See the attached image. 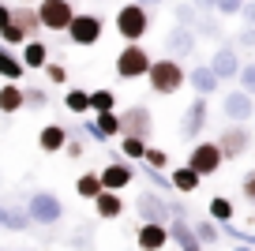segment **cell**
I'll return each instance as SVG.
<instances>
[{"instance_id": "obj_1", "label": "cell", "mask_w": 255, "mask_h": 251, "mask_svg": "<svg viewBox=\"0 0 255 251\" xmlns=\"http://www.w3.org/2000/svg\"><path fill=\"white\" fill-rule=\"evenodd\" d=\"M146 83H150L154 94L169 98L188 83V71L176 64V56H161V60H150V71H146Z\"/></svg>"}, {"instance_id": "obj_2", "label": "cell", "mask_w": 255, "mask_h": 251, "mask_svg": "<svg viewBox=\"0 0 255 251\" xmlns=\"http://www.w3.org/2000/svg\"><path fill=\"white\" fill-rule=\"evenodd\" d=\"M117 34L124 41H143L146 30H150V8H143V4H124V8H117Z\"/></svg>"}, {"instance_id": "obj_3", "label": "cell", "mask_w": 255, "mask_h": 251, "mask_svg": "<svg viewBox=\"0 0 255 251\" xmlns=\"http://www.w3.org/2000/svg\"><path fill=\"white\" fill-rule=\"evenodd\" d=\"M102 30H105V23H102L98 11H75L72 23H68V38H72V45H79V49L98 45V41H102Z\"/></svg>"}, {"instance_id": "obj_4", "label": "cell", "mask_w": 255, "mask_h": 251, "mask_svg": "<svg viewBox=\"0 0 255 251\" xmlns=\"http://www.w3.org/2000/svg\"><path fill=\"white\" fill-rule=\"evenodd\" d=\"M146 71H150V53L139 41H124V49L117 56V75L131 83V79H146Z\"/></svg>"}, {"instance_id": "obj_5", "label": "cell", "mask_w": 255, "mask_h": 251, "mask_svg": "<svg viewBox=\"0 0 255 251\" xmlns=\"http://www.w3.org/2000/svg\"><path fill=\"white\" fill-rule=\"evenodd\" d=\"M26 214H30L34 225H56V221L64 218V203L60 195H53V191H34L30 199H26Z\"/></svg>"}, {"instance_id": "obj_6", "label": "cell", "mask_w": 255, "mask_h": 251, "mask_svg": "<svg viewBox=\"0 0 255 251\" xmlns=\"http://www.w3.org/2000/svg\"><path fill=\"white\" fill-rule=\"evenodd\" d=\"M207 117H210L207 98L195 94V98H191V105L184 109V117H180V139H184V142H195V139L203 135V127H207Z\"/></svg>"}, {"instance_id": "obj_7", "label": "cell", "mask_w": 255, "mask_h": 251, "mask_svg": "<svg viewBox=\"0 0 255 251\" xmlns=\"http://www.w3.org/2000/svg\"><path fill=\"white\" fill-rule=\"evenodd\" d=\"M120 135H139V139H150L154 135V117L146 105H128L120 113Z\"/></svg>"}, {"instance_id": "obj_8", "label": "cell", "mask_w": 255, "mask_h": 251, "mask_svg": "<svg viewBox=\"0 0 255 251\" xmlns=\"http://www.w3.org/2000/svg\"><path fill=\"white\" fill-rule=\"evenodd\" d=\"M38 15L45 30H68L75 8H72V0H38Z\"/></svg>"}, {"instance_id": "obj_9", "label": "cell", "mask_w": 255, "mask_h": 251, "mask_svg": "<svg viewBox=\"0 0 255 251\" xmlns=\"http://www.w3.org/2000/svg\"><path fill=\"white\" fill-rule=\"evenodd\" d=\"M248 146H252V131H248L244 124H229L218 135V150H222L225 161H237L240 154H248Z\"/></svg>"}, {"instance_id": "obj_10", "label": "cell", "mask_w": 255, "mask_h": 251, "mask_svg": "<svg viewBox=\"0 0 255 251\" xmlns=\"http://www.w3.org/2000/svg\"><path fill=\"white\" fill-rule=\"evenodd\" d=\"M222 150H218V142H195V150L188 154V165L195 169L199 176H214L218 169H222Z\"/></svg>"}, {"instance_id": "obj_11", "label": "cell", "mask_w": 255, "mask_h": 251, "mask_svg": "<svg viewBox=\"0 0 255 251\" xmlns=\"http://www.w3.org/2000/svg\"><path fill=\"white\" fill-rule=\"evenodd\" d=\"M222 113L233 124H248V120L255 117V94H248V90H229V94L222 98Z\"/></svg>"}, {"instance_id": "obj_12", "label": "cell", "mask_w": 255, "mask_h": 251, "mask_svg": "<svg viewBox=\"0 0 255 251\" xmlns=\"http://www.w3.org/2000/svg\"><path fill=\"white\" fill-rule=\"evenodd\" d=\"M210 68L218 71V79H222V83L237 79V75H240V49L233 45V41H222V45L214 49V56H210Z\"/></svg>"}, {"instance_id": "obj_13", "label": "cell", "mask_w": 255, "mask_h": 251, "mask_svg": "<svg viewBox=\"0 0 255 251\" xmlns=\"http://www.w3.org/2000/svg\"><path fill=\"white\" fill-rule=\"evenodd\" d=\"M135 165L128 161V157H113L109 165L102 169V188H113V191H124L128 184H135Z\"/></svg>"}, {"instance_id": "obj_14", "label": "cell", "mask_w": 255, "mask_h": 251, "mask_svg": "<svg viewBox=\"0 0 255 251\" xmlns=\"http://www.w3.org/2000/svg\"><path fill=\"white\" fill-rule=\"evenodd\" d=\"M135 214L143 221H165L173 210H169V199L161 195V191H139L135 195Z\"/></svg>"}, {"instance_id": "obj_15", "label": "cell", "mask_w": 255, "mask_h": 251, "mask_svg": "<svg viewBox=\"0 0 255 251\" xmlns=\"http://www.w3.org/2000/svg\"><path fill=\"white\" fill-rule=\"evenodd\" d=\"M135 244H139V251H161L169 244V225L165 221H143L135 233Z\"/></svg>"}, {"instance_id": "obj_16", "label": "cell", "mask_w": 255, "mask_h": 251, "mask_svg": "<svg viewBox=\"0 0 255 251\" xmlns=\"http://www.w3.org/2000/svg\"><path fill=\"white\" fill-rule=\"evenodd\" d=\"M188 87L195 90V94L210 98V94H218V87H222V79H218V71L210 68V64H195V68L188 71Z\"/></svg>"}, {"instance_id": "obj_17", "label": "cell", "mask_w": 255, "mask_h": 251, "mask_svg": "<svg viewBox=\"0 0 255 251\" xmlns=\"http://www.w3.org/2000/svg\"><path fill=\"white\" fill-rule=\"evenodd\" d=\"M169 240L180 244V251H203V240L195 236V229L188 225V218H176V214H173V221H169Z\"/></svg>"}, {"instance_id": "obj_18", "label": "cell", "mask_w": 255, "mask_h": 251, "mask_svg": "<svg viewBox=\"0 0 255 251\" xmlns=\"http://www.w3.org/2000/svg\"><path fill=\"white\" fill-rule=\"evenodd\" d=\"M165 49L173 56H191V53H195V30L184 26V23H176L173 30L165 34Z\"/></svg>"}, {"instance_id": "obj_19", "label": "cell", "mask_w": 255, "mask_h": 251, "mask_svg": "<svg viewBox=\"0 0 255 251\" xmlns=\"http://www.w3.org/2000/svg\"><path fill=\"white\" fill-rule=\"evenodd\" d=\"M94 210H98V218H102V221H117L120 214H124V199H120V191L102 188L94 195Z\"/></svg>"}, {"instance_id": "obj_20", "label": "cell", "mask_w": 255, "mask_h": 251, "mask_svg": "<svg viewBox=\"0 0 255 251\" xmlns=\"http://www.w3.org/2000/svg\"><path fill=\"white\" fill-rule=\"evenodd\" d=\"M11 23H15L19 30L26 34V38H34L38 30H45V26H41L38 8H30V4H15V8H11Z\"/></svg>"}, {"instance_id": "obj_21", "label": "cell", "mask_w": 255, "mask_h": 251, "mask_svg": "<svg viewBox=\"0 0 255 251\" xmlns=\"http://www.w3.org/2000/svg\"><path fill=\"white\" fill-rule=\"evenodd\" d=\"M64 142H68V127H64V124H45V127H41V135H38L41 154H60Z\"/></svg>"}, {"instance_id": "obj_22", "label": "cell", "mask_w": 255, "mask_h": 251, "mask_svg": "<svg viewBox=\"0 0 255 251\" xmlns=\"http://www.w3.org/2000/svg\"><path fill=\"white\" fill-rule=\"evenodd\" d=\"M26 109V98H23V87L19 83H11V79H4V87H0V113H19Z\"/></svg>"}, {"instance_id": "obj_23", "label": "cell", "mask_w": 255, "mask_h": 251, "mask_svg": "<svg viewBox=\"0 0 255 251\" xmlns=\"http://www.w3.org/2000/svg\"><path fill=\"white\" fill-rule=\"evenodd\" d=\"M45 60H49V49H45V41H38V38H26V45H23V64L26 68H45Z\"/></svg>"}, {"instance_id": "obj_24", "label": "cell", "mask_w": 255, "mask_h": 251, "mask_svg": "<svg viewBox=\"0 0 255 251\" xmlns=\"http://www.w3.org/2000/svg\"><path fill=\"white\" fill-rule=\"evenodd\" d=\"M169 180H173V191H184V195H191V191L199 188L203 176L195 173L191 165H184V169H173V176H169Z\"/></svg>"}, {"instance_id": "obj_25", "label": "cell", "mask_w": 255, "mask_h": 251, "mask_svg": "<svg viewBox=\"0 0 255 251\" xmlns=\"http://www.w3.org/2000/svg\"><path fill=\"white\" fill-rule=\"evenodd\" d=\"M34 221L26 210H11V206H4V214H0V229H11V233H26Z\"/></svg>"}, {"instance_id": "obj_26", "label": "cell", "mask_w": 255, "mask_h": 251, "mask_svg": "<svg viewBox=\"0 0 255 251\" xmlns=\"http://www.w3.org/2000/svg\"><path fill=\"white\" fill-rule=\"evenodd\" d=\"M23 71H26V64H23V60H15L8 49L0 45V75L11 79V83H19V79H23Z\"/></svg>"}, {"instance_id": "obj_27", "label": "cell", "mask_w": 255, "mask_h": 251, "mask_svg": "<svg viewBox=\"0 0 255 251\" xmlns=\"http://www.w3.org/2000/svg\"><path fill=\"white\" fill-rule=\"evenodd\" d=\"M120 154H124L128 161H143L146 157V139H139V135H120Z\"/></svg>"}, {"instance_id": "obj_28", "label": "cell", "mask_w": 255, "mask_h": 251, "mask_svg": "<svg viewBox=\"0 0 255 251\" xmlns=\"http://www.w3.org/2000/svg\"><path fill=\"white\" fill-rule=\"evenodd\" d=\"M98 191H102V173H83L79 180H75V195L79 199H90V203H94Z\"/></svg>"}, {"instance_id": "obj_29", "label": "cell", "mask_w": 255, "mask_h": 251, "mask_svg": "<svg viewBox=\"0 0 255 251\" xmlns=\"http://www.w3.org/2000/svg\"><path fill=\"white\" fill-rule=\"evenodd\" d=\"M64 105H68V113H75V117H83V113H90V90H68L64 94Z\"/></svg>"}, {"instance_id": "obj_30", "label": "cell", "mask_w": 255, "mask_h": 251, "mask_svg": "<svg viewBox=\"0 0 255 251\" xmlns=\"http://www.w3.org/2000/svg\"><path fill=\"white\" fill-rule=\"evenodd\" d=\"M207 218H214L218 225L233 221V203H229L225 195H214V199H210V206H207Z\"/></svg>"}, {"instance_id": "obj_31", "label": "cell", "mask_w": 255, "mask_h": 251, "mask_svg": "<svg viewBox=\"0 0 255 251\" xmlns=\"http://www.w3.org/2000/svg\"><path fill=\"white\" fill-rule=\"evenodd\" d=\"M191 229H195V236H199L203 244H218V233H222V225H218L214 218H203V221H195Z\"/></svg>"}, {"instance_id": "obj_32", "label": "cell", "mask_w": 255, "mask_h": 251, "mask_svg": "<svg viewBox=\"0 0 255 251\" xmlns=\"http://www.w3.org/2000/svg\"><path fill=\"white\" fill-rule=\"evenodd\" d=\"M94 124H98V131H102L105 135V139H113V135H120V117H117V113H98V117H94Z\"/></svg>"}, {"instance_id": "obj_33", "label": "cell", "mask_w": 255, "mask_h": 251, "mask_svg": "<svg viewBox=\"0 0 255 251\" xmlns=\"http://www.w3.org/2000/svg\"><path fill=\"white\" fill-rule=\"evenodd\" d=\"M90 109H94V113L117 109V94H113V90H90Z\"/></svg>"}, {"instance_id": "obj_34", "label": "cell", "mask_w": 255, "mask_h": 251, "mask_svg": "<svg viewBox=\"0 0 255 251\" xmlns=\"http://www.w3.org/2000/svg\"><path fill=\"white\" fill-rule=\"evenodd\" d=\"M23 98H26V109H45L49 105V94L41 87H23Z\"/></svg>"}, {"instance_id": "obj_35", "label": "cell", "mask_w": 255, "mask_h": 251, "mask_svg": "<svg viewBox=\"0 0 255 251\" xmlns=\"http://www.w3.org/2000/svg\"><path fill=\"white\" fill-rule=\"evenodd\" d=\"M195 30H199V34H207V38H218V34H222V26H218L214 11H207V15H199V19H195Z\"/></svg>"}, {"instance_id": "obj_36", "label": "cell", "mask_w": 255, "mask_h": 251, "mask_svg": "<svg viewBox=\"0 0 255 251\" xmlns=\"http://www.w3.org/2000/svg\"><path fill=\"white\" fill-rule=\"evenodd\" d=\"M233 45H237L240 53H255V26H248V23H244V30L233 38Z\"/></svg>"}, {"instance_id": "obj_37", "label": "cell", "mask_w": 255, "mask_h": 251, "mask_svg": "<svg viewBox=\"0 0 255 251\" xmlns=\"http://www.w3.org/2000/svg\"><path fill=\"white\" fill-rule=\"evenodd\" d=\"M240 90H248V94H255V60H248V64H240Z\"/></svg>"}, {"instance_id": "obj_38", "label": "cell", "mask_w": 255, "mask_h": 251, "mask_svg": "<svg viewBox=\"0 0 255 251\" xmlns=\"http://www.w3.org/2000/svg\"><path fill=\"white\" fill-rule=\"evenodd\" d=\"M195 19H199L195 4H176V23H184V26H191V30H195Z\"/></svg>"}, {"instance_id": "obj_39", "label": "cell", "mask_w": 255, "mask_h": 251, "mask_svg": "<svg viewBox=\"0 0 255 251\" xmlns=\"http://www.w3.org/2000/svg\"><path fill=\"white\" fill-rule=\"evenodd\" d=\"M146 165H154V169H165L169 165V154L165 150H158V146H146V157H143Z\"/></svg>"}, {"instance_id": "obj_40", "label": "cell", "mask_w": 255, "mask_h": 251, "mask_svg": "<svg viewBox=\"0 0 255 251\" xmlns=\"http://www.w3.org/2000/svg\"><path fill=\"white\" fill-rule=\"evenodd\" d=\"M0 38L8 41V45H23V41H26V34L19 30L15 23H8V26H4V30H0Z\"/></svg>"}, {"instance_id": "obj_41", "label": "cell", "mask_w": 255, "mask_h": 251, "mask_svg": "<svg viewBox=\"0 0 255 251\" xmlns=\"http://www.w3.org/2000/svg\"><path fill=\"white\" fill-rule=\"evenodd\" d=\"M64 154H68V157H83V154H87V146H83V142L75 139L72 131H68V142H64Z\"/></svg>"}, {"instance_id": "obj_42", "label": "cell", "mask_w": 255, "mask_h": 251, "mask_svg": "<svg viewBox=\"0 0 255 251\" xmlns=\"http://www.w3.org/2000/svg\"><path fill=\"white\" fill-rule=\"evenodd\" d=\"M244 0H218V15H240Z\"/></svg>"}, {"instance_id": "obj_43", "label": "cell", "mask_w": 255, "mask_h": 251, "mask_svg": "<svg viewBox=\"0 0 255 251\" xmlns=\"http://www.w3.org/2000/svg\"><path fill=\"white\" fill-rule=\"evenodd\" d=\"M45 75H49V83H68V71L60 64H45Z\"/></svg>"}, {"instance_id": "obj_44", "label": "cell", "mask_w": 255, "mask_h": 251, "mask_svg": "<svg viewBox=\"0 0 255 251\" xmlns=\"http://www.w3.org/2000/svg\"><path fill=\"white\" fill-rule=\"evenodd\" d=\"M240 191H244V199L248 203H255V169L244 176V184H240Z\"/></svg>"}, {"instance_id": "obj_45", "label": "cell", "mask_w": 255, "mask_h": 251, "mask_svg": "<svg viewBox=\"0 0 255 251\" xmlns=\"http://www.w3.org/2000/svg\"><path fill=\"white\" fill-rule=\"evenodd\" d=\"M83 131H87V135H90V139H94V142H98V146H102V142H109V139H105V135H102V131H98V124H94V120H90V124H83Z\"/></svg>"}, {"instance_id": "obj_46", "label": "cell", "mask_w": 255, "mask_h": 251, "mask_svg": "<svg viewBox=\"0 0 255 251\" xmlns=\"http://www.w3.org/2000/svg\"><path fill=\"white\" fill-rule=\"evenodd\" d=\"M240 15H244V23H248V26H255V0H244Z\"/></svg>"}, {"instance_id": "obj_47", "label": "cell", "mask_w": 255, "mask_h": 251, "mask_svg": "<svg viewBox=\"0 0 255 251\" xmlns=\"http://www.w3.org/2000/svg\"><path fill=\"white\" fill-rule=\"evenodd\" d=\"M191 4H195V11H199V15H207V11H218V0H191Z\"/></svg>"}, {"instance_id": "obj_48", "label": "cell", "mask_w": 255, "mask_h": 251, "mask_svg": "<svg viewBox=\"0 0 255 251\" xmlns=\"http://www.w3.org/2000/svg\"><path fill=\"white\" fill-rule=\"evenodd\" d=\"M8 23H11V8H8V4H0V30H4Z\"/></svg>"}, {"instance_id": "obj_49", "label": "cell", "mask_w": 255, "mask_h": 251, "mask_svg": "<svg viewBox=\"0 0 255 251\" xmlns=\"http://www.w3.org/2000/svg\"><path fill=\"white\" fill-rule=\"evenodd\" d=\"M139 4H143V8H150V11H154V8H161V4H165V0H139Z\"/></svg>"}, {"instance_id": "obj_50", "label": "cell", "mask_w": 255, "mask_h": 251, "mask_svg": "<svg viewBox=\"0 0 255 251\" xmlns=\"http://www.w3.org/2000/svg\"><path fill=\"white\" fill-rule=\"evenodd\" d=\"M233 251H252V244H240V248H233Z\"/></svg>"}, {"instance_id": "obj_51", "label": "cell", "mask_w": 255, "mask_h": 251, "mask_svg": "<svg viewBox=\"0 0 255 251\" xmlns=\"http://www.w3.org/2000/svg\"><path fill=\"white\" fill-rule=\"evenodd\" d=\"M23 4H38V0H23Z\"/></svg>"}, {"instance_id": "obj_52", "label": "cell", "mask_w": 255, "mask_h": 251, "mask_svg": "<svg viewBox=\"0 0 255 251\" xmlns=\"http://www.w3.org/2000/svg\"><path fill=\"white\" fill-rule=\"evenodd\" d=\"M0 214H4V206H0Z\"/></svg>"}]
</instances>
